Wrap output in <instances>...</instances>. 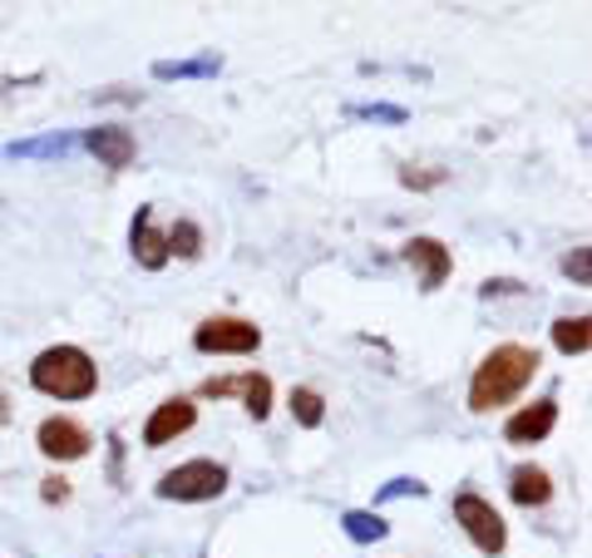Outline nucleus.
Wrapping results in <instances>:
<instances>
[{"mask_svg":"<svg viewBox=\"0 0 592 558\" xmlns=\"http://www.w3.org/2000/svg\"><path fill=\"white\" fill-rule=\"evenodd\" d=\"M198 396H208V400H228V396H242L247 400V415L252 420H267L272 415V376H262V371H242V376H213V381H203V391Z\"/></svg>","mask_w":592,"mask_h":558,"instance_id":"423d86ee","label":"nucleus"},{"mask_svg":"<svg viewBox=\"0 0 592 558\" xmlns=\"http://www.w3.org/2000/svg\"><path fill=\"white\" fill-rule=\"evenodd\" d=\"M198 425V406L188 396H168L163 406L148 415V425H144V445L148 450H158V445H173L178 435H188V430Z\"/></svg>","mask_w":592,"mask_h":558,"instance_id":"6e6552de","label":"nucleus"},{"mask_svg":"<svg viewBox=\"0 0 592 558\" xmlns=\"http://www.w3.org/2000/svg\"><path fill=\"white\" fill-rule=\"evenodd\" d=\"M454 524H459L464 534H469V544L479 554H504L509 549V524H504V514L494 509L489 499H479V494H454Z\"/></svg>","mask_w":592,"mask_h":558,"instance_id":"20e7f679","label":"nucleus"},{"mask_svg":"<svg viewBox=\"0 0 592 558\" xmlns=\"http://www.w3.org/2000/svg\"><path fill=\"white\" fill-rule=\"evenodd\" d=\"M74 134H45V139H15V144H6V159H65V154L74 149Z\"/></svg>","mask_w":592,"mask_h":558,"instance_id":"4468645a","label":"nucleus"},{"mask_svg":"<svg viewBox=\"0 0 592 558\" xmlns=\"http://www.w3.org/2000/svg\"><path fill=\"white\" fill-rule=\"evenodd\" d=\"M400 183L405 188H435V183H444V168H430V173H420V168H400Z\"/></svg>","mask_w":592,"mask_h":558,"instance_id":"5701e85b","label":"nucleus"},{"mask_svg":"<svg viewBox=\"0 0 592 558\" xmlns=\"http://www.w3.org/2000/svg\"><path fill=\"white\" fill-rule=\"evenodd\" d=\"M292 420L302 430H316L326 420V400H321V391H311V386H296L292 391Z\"/></svg>","mask_w":592,"mask_h":558,"instance_id":"6ab92c4d","label":"nucleus"},{"mask_svg":"<svg viewBox=\"0 0 592 558\" xmlns=\"http://www.w3.org/2000/svg\"><path fill=\"white\" fill-rule=\"evenodd\" d=\"M563 272L578 282V287H588V282H592V252H588V248H573V252L563 257Z\"/></svg>","mask_w":592,"mask_h":558,"instance_id":"aec40b11","label":"nucleus"},{"mask_svg":"<svg viewBox=\"0 0 592 558\" xmlns=\"http://www.w3.org/2000/svg\"><path fill=\"white\" fill-rule=\"evenodd\" d=\"M0 420H6V396H0Z\"/></svg>","mask_w":592,"mask_h":558,"instance_id":"a878e982","label":"nucleus"},{"mask_svg":"<svg viewBox=\"0 0 592 558\" xmlns=\"http://www.w3.org/2000/svg\"><path fill=\"white\" fill-rule=\"evenodd\" d=\"M40 499H45V504H65V499H70V480L50 475V480H45V489H40Z\"/></svg>","mask_w":592,"mask_h":558,"instance_id":"b1692460","label":"nucleus"},{"mask_svg":"<svg viewBox=\"0 0 592 558\" xmlns=\"http://www.w3.org/2000/svg\"><path fill=\"white\" fill-rule=\"evenodd\" d=\"M405 494H415V499H425V494H430V484H420V480H390L385 489L376 494V504H385V499H405Z\"/></svg>","mask_w":592,"mask_h":558,"instance_id":"412c9836","label":"nucleus"},{"mask_svg":"<svg viewBox=\"0 0 592 558\" xmlns=\"http://www.w3.org/2000/svg\"><path fill=\"white\" fill-rule=\"evenodd\" d=\"M35 445H40V455H45V460H60V465H70V460H84V455H89L94 435L80 425V420L50 415V420H40Z\"/></svg>","mask_w":592,"mask_h":558,"instance_id":"0eeeda50","label":"nucleus"},{"mask_svg":"<svg viewBox=\"0 0 592 558\" xmlns=\"http://www.w3.org/2000/svg\"><path fill=\"white\" fill-rule=\"evenodd\" d=\"M509 494H514V504H524V509H538V504L553 499V480H548V470H538V465H518L509 475Z\"/></svg>","mask_w":592,"mask_h":558,"instance_id":"ddd939ff","label":"nucleus"},{"mask_svg":"<svg viewBox=\"0 0 592 558\" xmlns=\"http://www.w3.org/2000/svg\"><path fill=\"white\" fill-rule=\"evenodd\" d=\"M341 529H346V539H351V544H376V539H385V534H390V524L380 519L376 509H346L341 514Z\"/></svg>","mask_w":592,"mask_h":558,"instance_id":"dca6fc26","label":"nucleus"},{"mask_svg":"<svg viewBox=\"0 0 592 558\" xmlns=\"http://www.w3.org/2000/svg\"><path fill=\"white\" fill-rule=\"evenodd\" d=\"M400 257L420 272V287L425 292H440L444 277L454 272V257H450V248H444L440 238H410L405 248H400Z\"/></svg>","mask_w":592,"mask_h":558,"instance_id":"1a4fd4ad","label":"nucleus"},{"mask_svg":"<svg viewBox=\"0 0 592 558\" xmlns=\"http://www.w3.org/2000/svg\"><path fill=\"white\" fill-rule=\"evenodd\" d=\"M356 119H380V124H405L410 114L395 109V104H361V109H351Z\"/></svg>","mask_w":592,"mask_h":558,"instance_id":"4be33fe9","label":"nucleus"},{"mask_svg":"<svg viewBox=\"0 0 592 558\" xmlns=\"http://www.w3.org/2000/svg\"><path fill=\"white\" fill-rule=\"evenodd\" d=\"M30 386L50 400H89L99 391V366L84 346H50L30 361Z\"/></svg>","mask_w":592,"mask_h":558,"instance_id":"f03ea898","label":"nucleus"},{"mask_svg":"<svg viewBox=\"0 0 592 558\" xmlns=\"http://www.w3.org/2000/svg\"><path fill=\"white\" fill-rule=\"evenodd\" d=\"M499 292H518V282H509V277H499V282H484V297H499Z\"/></svg>","mask_w":592,"mask_h":558,"instance_id":"393cba45","label":"nucleus"},{"mask_svg":"<svg viewBox=\"0 0 592 558\" xmlns=\"http://www.w3.org/2000/svg\"><path fill=\"white\" fill-rule=\"evenodd\" d=\"M163 238H168V257H183V262L203 257V228H198L193 218H178Z\"/></svg>","mask_w":592,"mask_h":558,"instance_id":"a211bd4d","label":"nucleus"},{"mask_svg":"<svg viewBox=\"0 0 592 558\" xmlns=\"http://www.w3.org/2000/svg\"><path fill=\"white\" fill-rule=\"evenodd\" d=\"M154 489H158V499L208 504V499H222V494H228V470H222L218 460H188V465L168 470Z\"/></svg>","mask_w":592,"mask_h":558,"instance_id":"7ed1b4c3","label":"nucleus"},{"mask_svg":"<svg viewBox=\"0 0 592 558\" xmlns=\"http://www.w3.org/2000/svg\"><path fill=\"white\" fill-rule=\"evenodd\" d=\"M538 376V351L533 346H518L504 341L474 366V381H469V410L474 415H489V410L509 406V400L524 396V386Z\"/></svg>","mask_w":592,"mask_h":558,"instance_id":"f257e3e1","label":"nucleus"},{"mask_svg":"<svg viewBox=\"0 0 592 558\" xmlns=\"http://www.w3.org/2000/svg\"><path fill=\"white\" fill-rule=\"evenodd\" d=\"M80 144H84V149H89L104 168H129L134 154H139V144H134V134L124 129V124H99V129H89Z\"/></svg>","mask_w":592,"mask_h":558,"instance_id":"9b49d317","label":"nucleus"},{"mask_svg":"<svg viewBox=\"0 0 592 558\" xmlns=\"http://www.w3.org/2000/svg\"><path fill=\"white\" fill-rule=\"evenodd\" d=\"M222 70V55H203V60H158L154 80H213Z\"/></svg>","mask_w":592,"mask_h":558,"instance_id":"2eb2a0df","label":"nucleus"},{"mask_svg":"<svg viewBox=\"0 0 592 558\" xmlns=\"http://www.w3.org/2000/svg\"><path fill=\"white\" fill-rule=\"evenodd\" d=\"M553 346L563 356H583L592 346V322L588 317H558L553 322Z\"/></svg>","mask_w":592,"mask_h":558,"instance_id":"f3484780","label":"nucleus"},{"mask_svg":"<svg viewBox=\"0 0 592 558\" xmlns=\"http://www.w3.org/2000/svg\"><path fill=\"white\" fill-rule=\"evenodd\" d=\"M129 248H134V262H139L144 272H158L168 267V238L154 228V208H139L129 223Z\"/></svg>","mask_w":592,"mask_h":558,"instance_id":"f8f14e48","label":"nucleus"},{"mask_svg":"<svg viewBox=\"0 0 592 558\" xmlns=\"http://www.w3.org/2000/svg\"><path fill=\"white\" fill-rule=\"evenodd\" d=\"M558 425V400H533V406H524L518 415H509V425H504V440L509 445H538V440H548Z\"/></svg>","mask_w":592,"mask_h":558,"instance_id":"9d476101","label":"nucleus"},{"mask_svg":"<svg viewBox=\"0 0 592 558\" xmlns=\"http://www.w3.org/2000/svg\"><path fill=\"white\" fill-rule=\"evenodd\" d=\"M193 346L203 356H247L262 346V326H252L242 317H208V322H198Z\"/></svg>","mask_w":592,"mask_h":558,"instance_id":"39448f33","label":"nucleus"}]
</instances>
